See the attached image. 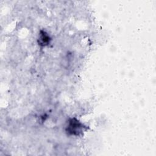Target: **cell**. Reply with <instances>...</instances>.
Wrapping results in <instances>:
<instances>
[{
	"label": "cell",
	"mask_w": 156,
	"mask_h": 156,
	"mask_svg": "<svg viewBox=\"0 0 156 156\" xmlns=\"http://www.w3.org/2000/svg\"><path fill=\"white\" fill-rule=\"evenodd\" d=\"M82 125L81 124V123H80L77 120L73 119L69 122V124L68 126V130L69 133L73 135L79 134L82 129Z\"/></svg>",
	"instance_id": "cell-1"
},
{
	"label": "cell",
	"mask_w": 156,
	"mask_h": 156,
	"mask_svg": "<svg viewBox=\"0 0 156 156\" xmlns=\"http://www.w3.org/2000/svg\"><path fill=\"white\" fill-rule=\"evenodd\" d=\"M39 40H40V43L41 44H43V46H45V45L48 44V43H49L50 38H49V35L46 32H43V33L40 34Z\"/></svg>",
	"instance_id": "cell-2"
}]
</instances>
